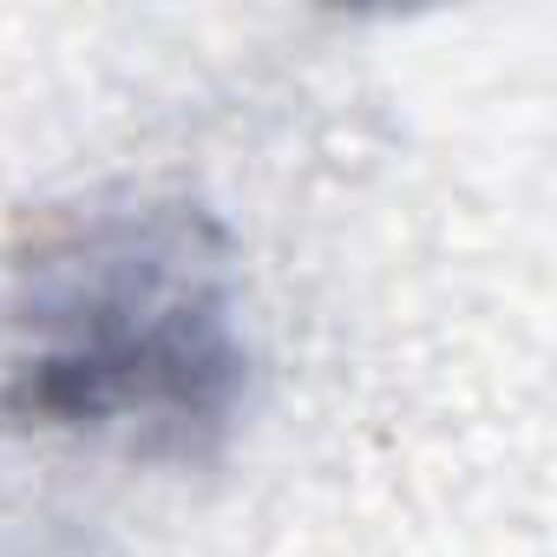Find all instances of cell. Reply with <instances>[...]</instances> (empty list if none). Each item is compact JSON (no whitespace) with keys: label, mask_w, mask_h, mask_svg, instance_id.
I'll list each match as a JSON object with an SVG mask.
<instances>
[{"label":"cell","mask_w":557,"mask_h":557,"mask_svg":"<svg viewBox=\"0 0 557 557\" xmlns=\"http://www.w3.org/2000/svg\"><path fill=\"white\" fill-rule=\"evenodd\" d=\"M249 400L230 230L158 190L53 210L0 309V433L210 466Z\"/></svg>","instance_id":"1"}]
</instances>
